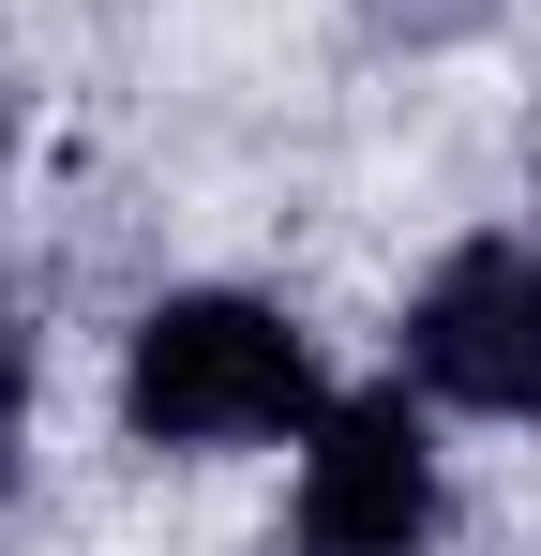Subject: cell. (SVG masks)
<instances>
[{"label":"cell","instance_id":"cell-1","mask_svg":"<svg viewBox=\"0 0 541 556\" xmlns=\"http://www.w3.org/2000/svg\"><path fill=\"white\" fill-rule=\"evenodd\" d=\"M121 421L151 452H226V437H316L331 391L270 301H151L136 362H121Z\"/></svg>","mask_w":541,"mask_h":556},{"label":"cell","instance_id":"cell-2","mask_svg":"<svg viewBox=\"0 0 541 556\" xmlns=\"http://www.w3.org/2000/svg\"><path fill=\"white\" fill-rule=\"evenodd\" d=\"M406 376L451 406L541 421V256L527 241H466L422 301H406Z\"/></svg>","mask_w":541,"mask_h":556},{"label":"cell","instance_id":"cell-3","mask_svg":"<svg viewBox=\"0 0 541 556\" xmlns=\"http://www.w3.org/2000/svg\"><path fill=\"white\" fill-rule=\"evenodd\" d=\"M437 527V452L406 391H347L301 452V556H422Z\"/></svg>","mask_w":541,"mask_h":556},{"label":"cell","instance_id":"cell-4","mask_svg":"<svg viewBox=\"0 0 541 556\" xmlns=\"http://www.w3.org/2000/svg\"><path fill=\"white\" fill-rule=\"evenodd\" d=\"M15 406H30V346L0 331V452H15Z\"/></svg>","mask_w":541,"mask_h":556}]
</instances>
